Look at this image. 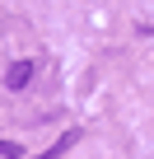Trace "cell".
<instances>
[{"label": "cell", "mask_w": 154, "mask_h": 159, "mask_svg": "<svg viewBox=\"0 0 154 159\" xmlns=\"http://www.w3.org/2000/svg\"><path fill=\"white\" fill-rule=\"evenodd\" d=\"M28 80H33V61H14V66L5 70V89L19 94V89H28Z\"/></svg>", "instance_id": "1"}, {"label": "cell", "mask_w": 154, "mask_h": 159, "mask_svg": "<svg viewBox=\"0 0 154 159\" xmlns=\"http://www.w3.org/2000/svg\"><path fill=\"white\" fill-rule=\"evenodd\" d=\"M0 154H5V159H24V145H19V140H5V136H0Z\"/></svg>", "instance_id": "2"}]
</instances>
